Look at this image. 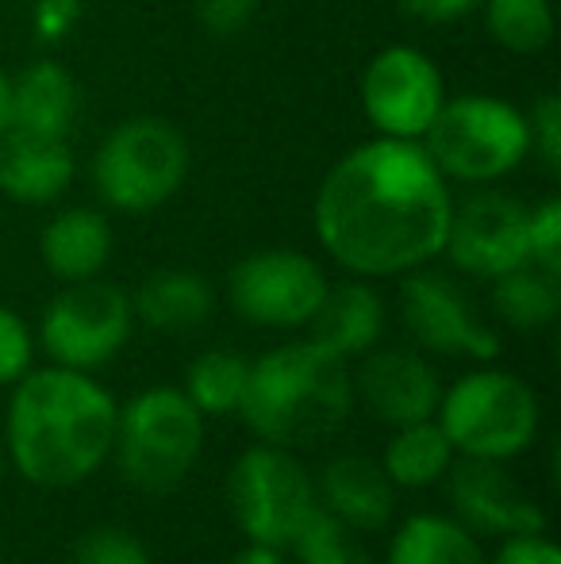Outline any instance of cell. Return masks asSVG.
Wrapping results in <instances>:
<instances>
[{
    "mask_svg": "<svg viewBox=\"0 0 561 564\" xmlns=\"http://www.w3.org/2000/svg\"><path fill=\"white\" fill-rule=\"evenodd\" d=\"M450 208V181L420 142L377 134L327 170L315 188L312 227L335 265L362 281H385L439 258Z\"/></svg>",
    "mask_w": 561,
    "mask_h": 564,
    "instance_id": "1",
    "label": "cell"
},
{
    "mask_svg": "<svg viewBox=\"0 0 561 564\" xmlns=\"http://www.w3.org/2000/svg\"><path fill=\"white\" fill-rule=\"evenodd\" d=\"M116 408L93 372L43 365L12 384L4 449L35 488H77L112 457Z\"/></svg>",
    "mask_w": 561,
    "mask_h": 564,
    "instance_id": "2",
    "label": "cell"
},
{
    "mask_svg": "<svg viewBox=\"0 0 561 564\" xmlns=\"http://www.w3.org/2000/svg\"><path fill=\"white\" fill-rule=\"evenodd\" d=\"M346 357L315 338H296L250 361L239 419L266 446L304 449L335 438L354 411Z\"/></svg>",
    "mask_w": 561,
    "mask_h": 564,
    "instance_id": "3",
    "label": "cell"
},
{
    "mask_svg": "<svg viewBox=\"0 0 561 564\" xmlns=\"http://www.w3.org/2000/svg\"><path fill=\"white\" fill-rule=\"evenodd\" d=\"M204 449V415L181 388L154 384L116 408L112 460L139 491L162 496L185 484Z\"/></svg>",
    "mask_w": 561,
    "mask_h": 564,
    "instance_id": "4",
    "label": "cell"
},
{
    "mask_svg": "<svg viewBox=\"0 0 561 564\" xmlns=\"http://www.w3.org/2000/svg\"><path fill=\"white\" fill-rule=\"evenodd\" d=\"M539 395L524 377L508 369L481 365L442 388L434 423L450 438L454 453L470 460H504L519 457L539 438Z\"/></svg>",
    "mask_w": 561,
    "mask_h": 564,
    "instance_id": "5",
    "label": "cell"
},
{
    "mask_svg": "<svg viewBox=\"0 0 561 564\" xmlns=\"http://www.w3.org/2000/svg\"><path fill=\"white\" fill-rule=\"evenodd\" d=\"M439 173L462 185H496L531 154L527 112L488 93L446 97L420 139Z\"/></svg>",
    "mask_w": 561,
    "mask_h": 564,
    "instance_id": "6",
    "label": "cell"
},
{
    "mask_svg": "<svg viewBox=\"0 0 561 564\" xmlns=\"http://www.w3.org/2000/svg\"><path fill=\"white\" fill-rule=\"evenodd\" d=\"M188 165V142L170 119L131 116L116 123L93 154V188L112 212L142 216L177 196Z\"/></svg>",
    "mask_w": 561,
    "mask_h": 564,
    "instance_id": "7",
    "label": "cell"
},
{
    "mask_svg": "<svg viewBox=\"0 0 561 564\" xmlns=\"http://www.w3.org/2000/svg\"><path fill=\"white\" fill-rule=\"evenodd\" d=\"M315 503V484L292 449L258 442L235 457L227 476V507L247 542L289 550Z\"/></svg>",
    "mask_w": 561,
    "mask_h": 564,
    "instance_id": "8",
    "label": "cell"
},
{
    "mask_svg": "<svg viewBox=\"0 0 561 564\" xmlns=\"http://www.w3.org/2000/svg\"><path fill=\"white\" fill-rule=\"evenodd\" d=\"M136 330L131 296L112 281H74L46 304L39 319V346L51 365L93 372L108 365Z\"/></svg>",
    "mask_w": 561,
    "mask_h": 564,
    "instance_id": "9",
    "label": "cell"
},
{
    "mask_svg": "<svg viewBox=\"0 0 561 564\" xmlns=\"http://www.w3.org/2000/svg\"><path fill=\"white\" fill-rule=\"evenodd\" d=\"M327 273L304 250L270 246L239 258L227 273L235 315L266 330H300L315 319L327 296Z\"/></svg>",
    "mask_w": 561,
    "mask_h": 564,
    "instance_id": "10",
    "label": "cell"
},
{
    "mask_svg": "<svg viewBox=\"0 0 561 564\" xmlns=\"http://www.w3.org/2000/svg\"><path fill=\"white\" fill-rule=\"evenodd\" d=\"M446 100V82L420 46H385L362 74V112L385 139L420 142Z\"/></svg>",
    "mask_w": 561,
    "mask_h": 564,
    "instance_id": "11",
    "label": "cell"
},
{
    "mask_svg": "<svg viewBox=\"0 0 561 564\" xmlns=\"http://www.w3.org/2000/svg\"><path fill=\"white\" fill-rule=\"evenodd\" d=\"M400 319L427 354L470 357L477 365L500 354V335L488 327L462 284L427 265L400 281Z\"/></svg>",
    "mask_w": 561,
    "mask_h": 564,
    "instance_id": "12",
    "label": "cell"
},
{
    "mask_svg": "<svg viewBox=\"0 0 561 564\" xmlns=\"http://www.w3.org/2000/svg\"><path fill=\"white\" fill-rule=\"evenodd\" d=\"M527 204L500 188L481 185L462 204L450 208L446 253L462 273L477 281H496L508 269L527 265Z\"/></svg>",
    "mask_w": 561,
    "mask_h": 564,
    "instance_id": "13",
    "label": "cell"
},
{
    "mask_svg": "<svg viewBox=\"0 0 561 564\" xmlns=\"http://www.w3.org/2000/svg\"><path fill=\"white\" fill-rule=\"evenodd\" d=\"M450 507L454 519L465 522L473 534L485 538H516L547 530L542 507L519 488L504 460H470L450 465Z\"/></svg>",
    "mask_w": 561,
    "mask_h": 564,
    "instance_id": "14",
    "label": "cell"
},
{
    "mask_svg": "<svg viewBox=\"0 0 561 564\" xmlns=\"http://www.w3.org/2000/svg\"><path fill=\"white\" fill-rule=\"evenodd\" d=\"M354 377V400L369 408L385 426H408L434 419L442 400V380L439 369L420 354V349H369L362 354V369Z\"/></svg>",
    "mask_w": 561,
    "mask_h": 564,
    "instance_id": "15",
    "label": "cell"
},
{
    "mask_svg": "<svg viewBox=\"0 0 561 564\" xmlns=\"http://www.w3.org/2000/svg\"><path fill=\"white\" fill-rule=\"evenodd\" d=\"M82 116V89L62 62H28L15 77H8V127L12 131L69 139Z\"/></svg>",
    "mask_w": 561,
    "mask_h": 564,
    "instance_id": "16",
    "label": "cell"
},
{
    "mask_svg": "<svg viewBox=\"0 0 561 564\" xmlns=\"http://www.w3.org/2000/svg\"><path fill=\"white\" fill-rule=\"evenodd\" d=\"M315 499L327 507L346 530H381L392 519L397 488L385 476L381 460L362 453H338L323 465L315 480Z\"/></svg>",
    "mask_w": 561,
    "mask_h": 564,
    "instance_id": "17",
    "label": "cell"
},
{
    "mask_svg": "<svg viewBox=\"0 0 561 564\" xmlns=\"http://www.w3.org/2000/svg\"><path fill=\"white\" fill-rule=\"evenodd\" d=\"M74 150L69 139L12 131L0 134V196L15 204H54L74 181Z\"/></svg>",
    "mask_w": 561,
    "mask_h": 564,
    "instance_id": "18",
    "label": "cell"
},
{
    "mask_svg": "<svg viewBox=\"0 0 561 564\" xmlns=\"http://www.w3.org/2000/svg\"><path fill=\"white\" fill-rule=\"evenodd\" d=\"M112 224L97 208H62L39 235V258L62 284L100 276L112 258Z\"/></svg>",
    "mask_w": 561,
    "mask_h": 564,
    "instance_id": "19",
    "label": "cell"
},
{
    "mask_svg": "<svg viewBox=\"0 0 561 564\" xmlns=\"http://www.w3.org/2000/svg\"><path fill=\"white\" fill-rule=\"evenodd\" d=\"M320 346H327L338 357H362L377 346L385 330V300L377 296V289L362 276L343 284H327L315 319L308 323Z\"/></svg>",
    "mask_w": 561,
    "mask_h": 564,
    "instance_id": "20",
    "label": "cell"
},
{
    "mask_svg": "<svg viewBox=\"0 0 561 564\" xmlns=\"http://www.w3.org/2000/svg\"><path fill=\"white\" fill-rule=\"evenodd\" d=\"M131 312H136V323L150 330L188 335L216 312V292L193 269H158V273L142 276L131 296Z\"/></svg>",
    "mask_w": 561,
    "mask_h": 564,
    "instance_id": "21",
    "label": "cell"
},
{
    "mask_svg": "<svg viewBox=\"0 0 561 564\" xmlns=\"http://www.w3.org/2000/svg\"><path fill=\"white\" fill-rule=\"evenodd\" d=\"M477 534L454 514H408L389 542L385 564H485Z\"/></svg>",
    "mask_w": 561,
    "mask_h": 564,
    "instance_id": "22",
    "label": "cell"
},
{
    "mask_svg": "<svg viewBox=\"0 0 561 564\" xmlns=\"http://www.w3.org/2000/svg\"><path fill=\"white\" fill-rule=\"evenodd\" d=\"M454 457L457 453L446 434H442V426L434 419H423V423H408L392 431V438L385 442L381 453V468L392 480V488L420 491L446 480Z\"/></svg>",
    "mask_w": 561,
    "mask_h": 564,
    "instance_id": "23",
    "label": "cell"
},
{
    "mask_svg": "<svg viewBox=\"0 0 561 564\" xmlns=\"http://www.w3.org/2000/svg\"><path fill=\"white\" fill-rule=\"evenodd\" d=\"M493 307L508 327L516 330H542L561 312V276L539 265L508 269L493 281Z\"/></svg>",
    "mask_w": 561,
    "mask_h": 564,
    "instance_id": "24",
    "label": "cell"
},
{
    "mask_svg": "<svg viewBox=\"0 0 561 564\" xmlns=\"http://www.w3.org/2000/svg\"><path fill=\"white\" fill-rule=\"evenodd\" d=\"M250 361L239 349H204L185 369L181 392L193 400L201 415H239V403L247 395Z\"/></svg>",
    "mask_w": 561,
    "mask_h": 564,
    "instance_id": "25",
    "label": "cell"
},
{
    "mask_svg": "<svg viewBox=\"0 0 561 564\" xmlns=\"http://www.w3.org/2000/svg\"><path fill=\"white\" fill-rule=\"evenodd\" d=\"M481 15H485V31L493 35V43L511 54H539L554 39L550 0H485Z\"/></svg>",
    "mask_w": 561,
    "mask_h": 564,
    "instance_id": "26",
    "label": "cell"
},
{
    "mask_svg": "<svg viewBox=\"0 0 561 564\" xmlns=\"http://www.w3.org/2000/svg\"><path fill=\"white\" fill-rule=\"evenodd\" d=\"M74 564H154V561H150L147 545H142L131 530L97 527L77 538Z\"/></svg>",
    "mask_w": 561,
    "mask_h": 564,
    "instance_id": "27",
    "label": "cell"
},
{
    "mask_svg": "<svg viewBox=\"0 0 561 564\" xmlns=\"http://www.w3.org/2000/svg\"><path fill=\"white\" fill-rule=\"evenodd\" d=\"M527 261L561 276V200L558 196H550V200L535 204V208L527 212Z\"/></svg>",
    "mask_w": 561,
    "mask_h": 564,
    "instance_id": "28",
    "label": "cell"
},
{
    "mask_svg": "<svg viewBox=\"0 0 561 564\" xmlns=\"http://www.w3.org/2000/svg\"><path fill=\"white\" fill-rule=\"evenodd\" d=\"M31 369H35V330L20 312L0 304V388H12Z\"/></svg>",
    "mask_w": 561,
    "mask_h": 564,
    "instance_id": "29",
    "label": "cell"
},
{
    "mask_svg": "<svg viewBox=\"0 0 561 564\" xmlns=\"http://www.w3.org/2000/svg\"><path fill=\"white\" fill-rule=\"evenodd\" d=\"M527 131H531V154L542 158L547 170H561V97L542 93L527 112Z\"/></svg>",
    "mask_w": 561,
    "mask_h": 564,
    "instance_id": "30",
    "label": "cell"
},
{
    "mask_svg": "<svg viewBox=\"0 0 561 564\" xmlns=\"http://www.w3.org/2000/svg\"><path fill=\"white\" fill-rule=\"evenodd\" d=\"M82 12H85V0H35L31 4V31L46 46L66 43L77 23H82Z\"/></svg>",
    "mask_w": 561,
    "mask_h": 564,
    "instance_id": "31",
    "label": "cell"
},
{
    "mask_svg": "<svg viewBox=\"0 0 561 564\" xmlns=\"http://www.w3.org/2000/svg\"><path fill=\"white\" fill-rule=\"evenodd\" d=\"M262 0H196V15H201V28L216 39H231L247 28L258 15Z\"/></svg>",
    "mask_w": 561,
    "mask_h": 564,
    "instance_id": "32",
    "label": "cell"
},
{
    "mask_svg": "<svg viewBox=\"0 0 561 564\" xmlns=\"http://www.w3.org/2000/svg\"><path fill=\"white\" fill-rule=\"evenodd\" d=\"M485 564H561V550L550 542L547 530H535V534L500 538L496 553L485 557Z\"/></svg>",
    "mask_w": 561,
    "mask_h": 564,
    "instance_id": "33",
    "label": "cell"
},
{
    "mask_svg": "<svg viewBox=\"0 0 561 564\" xmlns=\"http://www.w3.org/2000/svg\"><path fill=\"white\" fill-rule=\"evenodd\" d=\"M481 4L485 0H400V8L420 23H457L481 12Z\"/></svg>",
    "mask_w": 561,
    "mask_h": 564,
    "instance_id": "34",
    "label": "cell"
},
{
    "mask_svg": "<svg viewBox=\"0 0 561 564\" xmlns=\"http://www.w3.org/2000/svg\"><path fill=\"white\" fill-rule=\"evenodd\" d=\"M296 564H374V561H369L362 550H354V545L343 538V542H331L315 553H304V557H296Z\"/></svg>",
    "mask_w": 561,
    "mask_h": 564,
    "instance_id": "35",
    "label": "cell"
},
{
    "mask_svg": "<svg viewBox=\"0 0 561 564\" xmlns=\"http://www.w3.org/2000/svg\"><path fill=\"white\" fill-rule=\"evenodd\" d=\"M231 564H292L289 553L278 545H262V542H247L239 553L231 557Z\"/></svg>",
    "mask_w": 561,
    "mask_h": 564,
    "instance_id": "36",
    "label": "cell"
},
{
    "mask_svg": "<svg viewBox=\"0 0 561 564\" xmlns=\"http://www.w3.org/2000/svg\"><path fill=\"white\" fill-rule=\"evenodd\" d=\"M8 131V74L0 69V134Z\"/></svg>",
    "mask_w": 561,
    "mask_h": 564,
    "instance_id": "37",
    "label": "cell"
},
{
    "mask_svg": "<svg viewBox=\"0 0 561 564\" xmlns=\"http://www.w3.org/2000/svg\"><path fill=\"white\" fill-rule=\"evenodd\" d=\"M0 480H4V446H0Z\"/></svg>",
    "mask_w": 561,
    "mask_h": 564,
    "instance_id": "38",
    "label": "cell"
}]
</instances>
